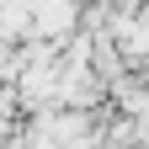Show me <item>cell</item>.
Segmentation results:
<instances>
[{
    "mask_svg": "<svg viewBox=\"0 0 149 149\" xmlns=\"http://www.w3.org/2000/svg\"><path fill=\"white\" fill-rule=\"evenodd\" d=\"M80 22V0H32V27L43 37H64Z\"/></svg>",
    "mask_w": 149,
    "mask_h": 149,
    "instance_id": "6da1fadb",
    "label": "cell"
}]
</instances>
